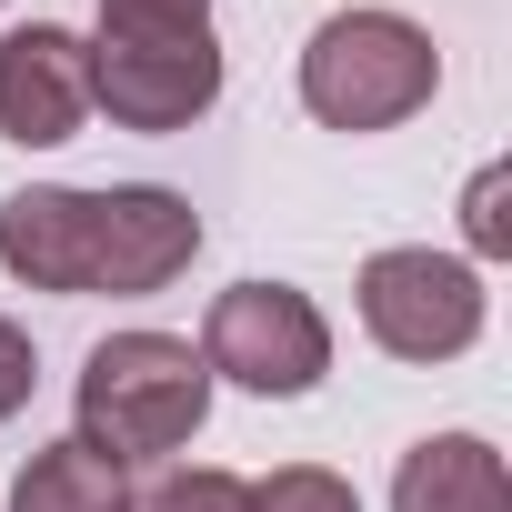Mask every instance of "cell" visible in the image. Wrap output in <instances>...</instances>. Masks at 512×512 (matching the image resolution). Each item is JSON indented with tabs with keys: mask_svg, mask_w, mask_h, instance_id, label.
Masks as SVG:
<instances>
[{
	"mask_svg": "<svg viewBox=\"0 0 512 512\" xmlns=\"http://www.w3.org/2000/svg\"><path fill=\"white\" fill-rule=\"evenodd\" d=\"M11 512H131V482H121L111 452H91L71 432V442H41L11 472Z\"/></svg>",
	"mask_w": 512,
	"mask_h": 512,
	"instance_id": "9c48e42d",
	"label": "cell"
},
{
	"mask_svg": "<svg viewBox=\"0 0 512 512\" xmlns=\"http://www.w3.org/2000/svg\"><path fill=\"white\" fill-rule=\"evenodd\" d=\"M31 382H41V352H31V332H21V322H0V422H11V412L31 402Z\"/></svg>",
	"mask_w": 512,
	"mask_h": 512,
	"instance_id": "4fadbf2b",
	"label": "cell"
},
{
	"mask_svg": "<svg viewBox=\"0 0 512 512\" xmlns=\"http://www.w3.org/2000/svg\"><path fill=\"white\" fill-rule=\"evenodd\" d=\"M81 121H91V41L71 21L0 31V141L51 151V141H81Z\"/></svg>",
	"mask_w": 512,
	"mask_h": 512,
	"instance_id": "52a82bcc",
	"label": "cell"
},
{
	"mask_svg": "<svg viewBox=\"0 0 512 512\" xmlns=\"http://www.w3.org/2000/svg\"><path fill=\"white\" fill-rule=\"evenodd\" d=\"M201 251V211L161 181H111V191H71V181H31L0 201V272L61 292V302H141L171 292Z\"/></svg>",
	"mask_w": 512,
	"mask_h": 512,
	"instance_id": "6da1fadb",
	"label": "cell"
},
{
	"mask_svg": "<svg viewBox=\"0 0 512 512\" xmlns=\"http://www.w3.org/2000/svg\"><path fill=\"white\" fill-rule=\"evenodd\" d=\"M201 412H211L201 342H181V332H111V342H91V362H81V442L111 452L121 472L181 452L201 432Z\"/></svg>",
	"mask_w": 512,
	"mask_h": 512,
	"instance_id": "7a4b0ae2",
	"label": "cell"
},
{
	"mask_svg": "<svg viewBox=\"0 0 512 512\" xmlns=\"http://www.w3.org/2000/svg\"><path fill=\"white\" fill-rule=\"evenodd\" d=\"M362 332L392 352V362H452L482 342V272L452 262V251H372L362 262Z\"/></svg>",
	"mask_w": 512,
	"mask_h": 512,
	"instance_id": "8992f818",
	"label": "cell"
},
{
	"mask_svg": "<svg viewBox=\"0 0 512 512\" xmlns=\"http://www.w3.org/2000/svg\"><path fill=\"white\" fill-rule=\"evenodd\" d=\"M221 101V31L211 11H101L91 31V111L111 131H191Z\"/></svg>",
	"mask_w": 512,
	"mask_h": 512,
	"instance_id": "3957f363",
	"label": "cell"
},
{
	"mask_svg": "<svg viewBox=\"0 0 512 512\" xmlns=\"http://www.w3.org/2000/svg\"><path fill=\"white\" fill-rule=\"evenodd\" d=\"M432 91H442V51L402 11H332L302 41V111L322 131H392L432 111Z\"/></svg>",
	"mask_w": 512,
	"mask_h": 512,
	"instance_id": "277c9868",
	"label": "cell"
},
{
	"mask_svg": "<svg viewBox=\"0 0 512 512\" xmlns=\"http://www.w3.org/2000/svg\"><path fill=\"white\" fill-rule=\"evenodd\" d=\"M131 512H251V482L221 472V462H181L151 492H131Z\"/></svg>",
	"mask_w": 512,
	"mask_h": 512,
	"instance_id": "30bf717a",
	"label": "cell"
},
{
	"mask_svg": "<svg viewBox=\"0 0 512 512\" xmlns=\"http://www.w3.org/2000/svg\"><path fill=\"white\" fill-rule=\"evenodd\" d=\"M392 512H512V472L482 432H432L392 472Z\"/></svg>",
	"mask_w": 512,
	"mask_h": 512,
	"instance_id": "ba28073f",
	"label": "cell"
},
{
	"mask_svg": "<svg viewBox=\"0 0 512 512\" xmlns=\"http://www.w3.org/2000/svg\"><path fill=\"white\" fill-rule=\"evenodd\" d=\"M251 512H362V492L322 462H282L272 482H251Z\"/></svg>",
	"mask_w": 512,
	"mask_h": 512,
	"instance_id": "8fae6325",
	"label": "cell"
},
{
	"mask_svg": "<svg viewBox=\"0 0 512 512\" xmlns=\"http://www.w3.org/2000/svg\"><path fill=\"white\" fill-rule=\"evenodd\" d=\"M512 171L492 161V171H472V191H462V241L482 251V262H502V251H512Z\"/></svg>",
	"mask_w": 512,
	"mask_h": 512,
	"instance_id": "7c38bea8",
	"label": "cell"
},
{
	"mask_svg": "<svg viewBox=\"0 0 512 512\" xmlns=\"http://www.w3.org/2000/svg\"><path fill=\"white\" fill-rule=\"evenodd\" d=\"M201 362H211V382H241L262 402H302L332 372V322L292 282H231L201 322Z\"/></svg>",
	"mask_w": 512,
	"mask_h": 512,
	"instance_id": "5b68a950",
	"label": "cell"
},
{
	"mask_svg": "<svg viewBox=\"0 0 512 512\" xmlns=\"http://www.w3.org/2000/svg\"><path fill=\"white\" fill-rule=\"evenodd\" d=\"M101 11H211V0H101Z\"/></svg>",
	"mask_w": 512,
	"mask_h": 512,
	"instance_id": "5bb4252c",
	"label": "cell"
}]
</instances>
